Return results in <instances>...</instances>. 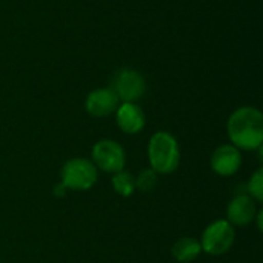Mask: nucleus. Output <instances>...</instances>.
Here are the masks:
<instances>
[{"mask_svg":"<svg viewBox=\"0 0 263 263\" xmlns=\"http://www.w3.org/2000/svg\"><path fill=\"white\" fill-rule=\"evenodd\" d=\"M111 89L116 92L120 103L122 102L136 103L146 92V80L137 69L123 68L114 76Z\"/></svg>","mask_w":263,"mask_h":263,"instance_id":"obj_6","label":"nucleus"},{"mask_svg":"<svg viewBox=\"0 0 263 263\" xmlns=\"http://www.w3.org/2000/svg\"><path fill=\"white\" fill-rule=\"evenodd\" d=\"M248 193L256 202H263V170L259 168L248 182Z\"/></svg>","mask_w":263,"mask_h":263,"instance_id":"obj_14","label":"nucleus"},{"mask_svg":"<svg viewBox=\"0 0 263 263\" xmlns=\"http://www.w3.org/2000/svg\"><path fill=\"white\" fill-rule=\"evenodd\" d=\"M92 163L97 170H102L105 173L116 174L119 171H123L126 163V154L120 143L103 139L99 140L92 146Z\"/></svg>","mask_w":263,"mask_h":263,"instance_id":"obj_5","label":"nucleus"},{"mask_svg":"<svg viewBox=\"0 0 263 263\" xmlns=\"http://www.w3.org/2000/svg\"><path fill=\"white\" fill-rule=\"evenodd\" d=\"M120 100L111 88H97L92 89L85 100V109L89 116L102 119L116 112Z\"/></svg>","mask_w":263,"mask_h":263,"instance_id":"obj_7","label":"nucleus"},{"mask_svg":"<svg viewBox=\"0 0 263 263\" xmlns=\"http://www.w3.org/2000/svg\"><path fill=\"white\" fill-rule=\"evenodd\" d=\"M136 179V190H140L143 193H149L156 188L157 185V173H154L151 168L143 170Z\"/></svg>","mask_w":263,"mask_h":263,"instance_id":"obj_13","label":"nucleus"},{"mask_svg":"<svg viewBox=\"0 0 263 263\" xmlns=\"http://www.w3.org/2000/svg\"><path fill=\"white\" fill-rule=\"evenodd\" d=\"M116 123L126 134H137L145 128L146 117L137 103L122 102L116 109Z\"/></svg>","mask_w":263,"mask_h":263,"instance_id":"obj_9","label":"nucleus"},{"mask_svg":"<svg viewBox=\"0 0 263 263\" xmlns=\"http://www.w3.org/2000/svg\"><path fill=\"white\" fill-rule=\"evenodd\" d=\"M111 185L114 191L122 197H129L136 191V179L128 171H119L112 176Z\"/></svg>","mask_w":263,"mask_h":263,"instance_id":"obj_12","label":"nucleus"},{"mask_svg":"<svg viewBox=\"0 0 263 263\" xmlns=\"http://www.w3.org/2000/svg\"><path fill=\"white\" fill-rule=\"evenodd\" d=\"M99 173L96 165L83 157L68 160L60 170V183L71 191L91 190L97 182Z\"/></svg>","mask_w":263,"mask_h":263,"instance_id":"obj_3","label":"nucleus"},{"mask_svg":"<svg viewBox=\"0 0 263 263\" xmlns=\"http://www.w3.org/2000/svg\"><path fill=\"white\" fill-rule=\"evenodd\" d=\"M231 145L239 149H260L263 143V116L254 106L237 108L227 122Z\"/></svg>","mask_w":263,"mask_h":263,"instance_id":"obj_1","label":"nucleus"},{"mask_svg":"<svg viewBox=\"0 0 263 263\" xmlns=\"http://www.w3.org/2000/svg\"><path fill=\"white\" fill-rule=\"evenodd\" d=\"M148 159L154 173H174L180 163V148L176 137L166 131H157L153 134L148 143Z\"/></svg>","mask_w":263,"mask_h":263,"instance_id":"obj_2","label":"nucleus"},{"mask_svg":"<svg viewBox=\"0 0 263 263\" xmlns=\"http://www.w3.org/2000/svg\"><path fill=\"white\" fill-rule=\"evenodd\" d=\"M242 154L234 145H220L211 154V168L216 174L230 177L240 170Z\"/></svg>","mask_w":263,"mask_h":263,"instance_id":"obj_8","label":"nucleus"},{"mask_svg":"<svg viewBox=\"0 0 263 263\" xmlns=\"http://www.w3.org/2000/svg\"><path fill=\"white\" fill-rule=\"evenodd\" d=\"M202 253V245L197 239L193 237H182L173 245L171 254L173 257L180 263L194 262Z\"/></svg>","mask_w":263,"mask_h":263,"instance_id":"obj_11","label":"nucleus"},{"mask_svg":"<svg viewBox=\"0 0 263 263\" xmlns=\"http://www.w3.org/2000/svg\"><path fill=\"white\" fill-rule=\"evenodd\" d=\"M236 240V230L228 220H216L210 223L202 234V251L210 256L227 254Z\"/></svg>","mask_w":263,"mask_h":263,"instance_id":"obj_4","label":"nucleus"},{"mask_svg":"<svg viewBox=\"0 0 263 263\" xmlns=\"http://www.w3.org/2000/svg\"><path fill=\"white\" fill-rule=\"evenodd\" d=\"M257 214L256 210V202L253 197L247 196V194H239L236 196L227 208V220L233 225V227H247L250 223H253L254 217Z\"/></svg>","mask_w":263,"mask_h":263,"instance_id":"obj_10","label":"nucleus"},{"mask_svg":"<svg viewBox=\"0 0 263 263\" xmlns=\"http://www.w3.org/2000/svg\"><path fill=\"white\" fill-rule=\"evenodd\" d=\"M65 193H66V188L60 183V185H57L55 186V190H54V196H57V197H63L65 196Z\"/></svg>","mask_w":263,"mask_h":263,"instance_id":"obj_15","label":"nucleus"}]
</instances>
